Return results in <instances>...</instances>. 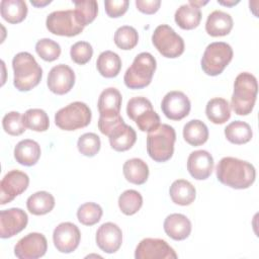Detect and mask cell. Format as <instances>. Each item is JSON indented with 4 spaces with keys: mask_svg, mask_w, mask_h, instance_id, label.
Instances as JSON below:
<instances>
[{
    "mask_svg": "<svg viewBox=\"0 0 259 259\" xmlns=\"http://www.w3.org/2000/svg\"><path fill=\"white\" fill-rule=\"evenodd\" d=\"M191 108L189 98L182 91H170L162 99L161 109L164 115L171 120H180L186 117Z\"/></svg>",
    "mask_w": 259,
    "mask_h": 259,
    "instance_id": "14",
    "label": "cell"
},
{
    "mask_svg": "<svg viewBox=\"0 0 259 259\" xmlns=\"http://www.w3.org/2000/svg\"><path fill=\"white\" fill-rule=\"evenodd\" d=\"M40 157V146L33 140H22L14 148V158L16 162L23 166H33Z\"/></svg>",
    "mask_w": 259,
    "mask_h": 259,
    "instance_id": "24",
    "label": "cell"
},
{
    "mask_svg": "<svg viewBox=\"0 0 259 259\" xmlns=\"http://www.w3.org/2000/svg\"><path fill=\"white\" fill-rule=\"evenodd\" d=\"M114 44L121 50L127 51L134 49L139 41V34L135 27L122 25L114 32Z\"/></svg>",
    "mask_w": 259,
    "mask_h": 259,
    "instance_id": "37",
    "label": "cell"
},
{
    "mask_svg": "<svg viewBox=\"0 0 259 259\" xmlns=\"http://www.w3.org/2000/svg\"><path fill=\"white\" fill-rule=\"evenodd\" d=\"M161 5L160 0H137L136 6L138 10L145 14H154L156 13Z\"/></svg>",
    "mask_w": 259,
    "mask_h": 259,
    "instance_id": "44",
    "label": "cell"
},
{
    "mask_svg": "<svg viewBox=\"0 0 259 259\" xmlns=\"http://www.w3.org/2000/svg\"><path fill=\"white\" fill-rule=\"evenodd\" d=\"M100 138L94 133H86L82 135L77 142L79 152L86 157H94L100 150Z\"/></svg>",
    "mask_w": 259,
    "mask_h": 259,
    "instance_id": "40",
    "label": "cell"
},
{
    "mask_svg": "<svg viewBox=\"0 0 259 259\" xmlns=\"http://www.w3.org/2000/svg\"><path fill=\"white\" fill-rule=\"evenodd\" d=\"M0 12L4 20L9 23H19L27 15V5L23 0H2Z\"/></svg>",
    "mask_w": 259,
    "mask_h": 259,
    "instance_id": "28",
    "label": "cell"
},
{
    "mask_svg": "<svg viewBox=\"0 0 259 259\" xmlns=\"http://www.w3.org/2000/svg\"><path fill=\"white\" fill-rule=\"evenodd\" d=\"M164 231L171 239L182 241L191 233V222L182 213H171L164 221Z\"/></svg>",
    "mask_w": 259,
    "mask_h": 259,
    "instance_id": "21",
    "label": "cell"
},
{
    "mask_svg": "<svg viewBox=\"0 0 259 259\" xmlns=\"http://www.w3.org/2000/svg\"><path fill=\"white\" fill-rule=\"evenodd\" d=\"M169 194L174 203L185 206L194 201L196 197V190L188 180L177 179L171 184Z\"/></svg>",
    "mask_w": 259,
    "mask_h": 259,
    "instance_id": "25",
    "label": "cell"
},
{
    "mask_svg": "<svg viewBox=\"0 0 259 259\" xmlns=\"http://www.w3.org/2000/svg\"><path fill=\"white\" fill-rule=\"evenodd\" d=\"M178 256L174 249L162 239L146 238L137 246L136 259H176Z\"/></svg>",
    "mask_w": 259,
    "mask_h": 259,
    "instance_id": "12",
    "label": "cell"
},
{
    "mask_svg": "<svg viewBox=\"0 0 259 259\" xmlns=\"http://www.w3.org/2000/svg\"><path fill=\"white\" fill-rule=\"evenodd\" d=\"M2 125L5 133L10 136H20L26 128L22 115L17 111H10L6 113L2 119Z\"/></svg>",
    "mask_w": 259,
    "mask_h": 259,
    "instance_id": "41",
    "label": "cell"
},
{
    "mask_svg": "<svg viewBox=\"0 0 259 259\" xmlns=\"http://www.w3.org/2000/svg\"><path fill=\"white\" fill-rule=\"evenodd\" d=\"M175 141V130L169 124L160 123L155 130L148 133L147 152L154 161L166 162L173 156Z\"/></svg>",
    "mask_w": 259,
    "mask_h": 259,
    "instance_id": "4",
    "label": "cell"
},
{
    "mask_svg": "<svg viewBox=\"0 0 259 259\" xmlns=\"http://www.w3.org/2000/svg\"><path fill=\"white\" fill-rule=\"evenodd\" d=\"M121 94L114 88L109 87L104 89L98 98L99 116H114L119 114L121 107Z\"/></svg>",
    "mask_w": 259,
    "mask_h": 259,
    "instance_id": "22",
    "label": "cell"
},
{
    "mask_svg": "<svg viewBox=\"0 0 259 259\" xmlns=\"http://www.w3.org/2000/svg\"><path fill=\"white\" fill-rule=\"evenodd\" d=\"M232 47L224 41L209 44L202 55L200 64L202 71L208 76H218L233 59Z\"/></svg>",
    "mask_w": 259,
    "mask_h": 259,
    "instance_id": "7",
    "label": "cell"
},
{
    "mask_svg": "<svg viewBox=\"0 0 259 259\" xmlns=\"http://www.w3.org/2000/svg\"><path fill=\"white\" fill-rule=\"evenodd\" d=\"M75 15L82 26L90 24L97 16L98 4L95 0H74Z\"/></svg>",
    "mask_w": 259,
    "mask_h": 259,
    "instance_id": "34",
    "label": "cell"
},
{
    "mask_svg": "<svg viewBox=\"0 0 259 259\" xmlns=\"http://www.w3.org/2000/svg\"><path fill=\"white\" fill-rule=\"evenodd\" d=\"M28 223L27 213L18 207L1 210L0 212V237L7 239L15 236L25 229Z\"/></svg>",
    "mask_w": 259,
    "mask_h": 259,
    "instance_id": "16",
    "label": "cell"
},
{
    "mask_svg": "<svg viewBox=\"0 0 259 259\" xmlns=\"http://www.w3.org/2000/svg\"><path fill=\"white\" fill-rule=\"evenodd\" d=\"M152 42L165 58H178L184 52L183 38L167 24H161L155 28L152 34Z\"/></svg>",
    "mask_w": 259,
    "mask_h": 259,
    "instance_id": "9",
    "label": "cell"
},
{
    "mask_svg": "<svg viewBox=\"0 0 259 259\" xmlns=\"http://www.w3.org/2000/svg\"><path fill=\"white\" fill-rule=\"evenodd\" d=\"M201 10L189 3L181 5L175 12L174 19L177 25L185 30H190L198 26L201 20Z\"/></svg>",
    "mask_w": 259,
    "mask_h": 259,
    "instance_id": "27",
    "label": "cell"
},
{
    "mask_svg": "<svg viewBox=\"0 0 259 259\" xmlns=\"http://www.w3.org/2000/svg\"><path fill=\"white\" fill-rule=\"evenodd\" d=\"M92 113L89 106L81 101H75L59 109L55 114V123L63 131H76L87 126Z\"/></svg>",
    "mask_w": 259,
    "mask_h": 259,
    "instance_id": "6",
    "label": "cell"
},
{
    "mask_svg": "<svg viewBox=\"0 0 259 259\" xmlns=\"http://www.w3.org/2000/svg\"><path fill=\"white\" fill-rule=\"evenodd\" d=\"M128 4L127 0H106L104 2L105 12L111 18L120 17L126 12Z\"/></svg>",
    "mask_w": 259,
    "mask_h": 259,
    "instance_id": "43",
    "label": "cell"
},
{
    "mask_svg": "<svg viewBox=\"0 0 259 259\" xmlns=\"http://www.w3.org/2000/svg\"><path fill=\"white\" fill-rule=\"evenodd\" d=\"M157 68L156 59L152 54H139L124 73L123 81L130 89H142L150 85Z\"/></svg>",
    "mask_w": 259,
    "mask_h": 259,
    "instance_id": "5",
    "label": "cell"
},
{
    "mask_svg": "<svg viewBox=\"0 0 259 259\" xmlns=\"http://www.w3.org/2000/svg\"><path fill=\"white\" fill-rule=\"evenodd\" d=\"M70 56L72 61L76 64L85 65L93 56L92 46L87 41H77L71 47Z\"/></svg>",
    "mask_w": 259,
    "mask_h": 259,
    "instance_id": "42",
    "label": "cell"
},
{
    "mask_svg": "<svg viewBox=\"0 0 259 259\" xmlns=\"http://www.w3.org/2000/svg\"><path fill=\"white\" fill-rule=\"evenodd\" d=\"M183 138L191 146H201L208 139V128L203 121L191 119L183 126Z\"/></svg>",
    "mask_w": 259,
    "mask_h": 259,
    "instance_id": "31",
    "label": "cell"
},
{
    "mask_svg": "<svg viewBox=\"0 0 259 259\" xmlns=\"http://www.w3.org/2000/svg\"><path fill=\"white\" fill-rule=\"evenodd\" d=\"M26 206L30 213L34 215H42L54 208L55 198L48 191H37L27 198Z\"/></svg>",
    "mask_w": 259,
    "mask_h": 259,
    "instance_id": "32",
    "label": "cell"
},
{
    "mask_svg": "<svg viewBox=\"0 0 259 259\" xmlns=\"http://www.w3.org/2000/svg\"><path fill=\"white\" fill-rule=\"evenodd\" d=\"M205 114L209 121L215 124H223L231 117L229 102L221 97L211 98L205 106Z\"/></svg>",
    "mask_w": 259,
    "mask_h": 259,
    "instance_id": "30",
    "label": "cell"
},
{
    "mask_svg": "<svg viewBox=\"0 0 259 259\" xmlns=\"http://www.w3.org/2000/svg\"><path fill=\"white\" fill-rule=\"evenodd\" d=\"M127 116L134 120L142 132H151L160 124V116L153 109L149 99L143 96L133 97L126 105Z\"/></svg>",
    "mask_w": 259,
    "mask_h": 259,
    "instance_id": "8",
    "label": "cell"
},
{
    "mask_svg": "<svg viewBox=\"0 0 259 259\" xmlns=\"http://www.w3.org/2000/svg\"><path fill=\"white\" fill-rule=\"evenodd\" d=\"M12 68L14 72L13 85L19 91H29L41 80L42 69L34 57L27 52H20L14 56Z\"/></svg>",
    "mask_w": 259,
    "mask_h": 259,
    "instance_id": "3",
    "label": "cell"
},
{
    "mask_svg": "<svg viewBox=\"0 0 259 259\" xmlns=\"http://www.w3.org/2000/svg\"><path fill=\"white\" fill-rule=\"evenodd\" d=\"M102 213L103 210L99 204L95 202H85L79 206L77 218L82 225L93 226L100 221Z\"/></svg>",
    "mask_w": 259,
    "mask_h": 259,
    "instance_id": "38",
    "label": "cell"
},
{
    "mask_svg": "<svg viewBox=\"0 0 259 259\" xmlns=\"http://www.w3.org/2000/svg\"><path fill=\"white\" fill-rule=\"evenodd\" d=\"M35 52L44 61L53 62L60 57L61 47L51 38H41L35 44Z\"/></svg>",
    "mask_w": 259,
    "mask_h": 259,
    "instance_id": "39",
    "label": "cell"
},
{
    "mask_svg": "<svg viewBox=\"0 0 259 259\" xmlns=\"http://www.w3.org/2000/svg\"><path fill=\"white\" fill-rule=\"evenodd\" d=\"M143 205V197L140 192L134 189L123 191L118 197V206L122 213L133 215L137 213Z\"/></svg>",
    "mask_w": 259,
    "mask_h": 259,
    "instance_id": "36",
    "label": "cell"
},
{
    "mask_svg": "<svg viewBox=\"0 0 259 259\" xmlns=\"http://www.w3.org/2000/svg\"><path fill=\"white\" fill-rule=\"evenodd\" d=\"M233 28L232 16L222 10H214L208 14L205 22V30L211 36H224Z\"/></svg>",
    "mask_w": 259,
    "mask_h": 259,
    "instance_id": "23",
    "label": "cell"
},
{
    "mask_svg": "<svg viewBox=\"0 0 259 259\" xmlns=\"http://www.w3.org/2000/svg\"><path fill=\"white\" fill-rule=\"evenodd\" d=\"M107 137L109 139L110 147L117 152L130 150L137 141V134L135 130L124 121L112 128Z\"/></svg>",
    "mask_w": 259,
    "mask_h": 259,
    "instance_id": "20",
    "label": "cell"
},
{
    "mask_svg": "<svg viewBox=\"0 0 259 259\" xmlns=\"http://www.w3.org/2000/svg\"><path fill=\"white\" fill-rule=\"evenodd\" d=\"M215 174L222 184L235 189L249 188L256 178V170L251 163L234 157L222 158Z\"/></svg>",
    "mask_w": 259,
    "mask_h": 259,
    "instance_id": "1",
    "label": "cell"
},
{
    "mask_svg": "<svg viewBox=\"0 0 259 259\" xmlns=\"http://www.w3.org/2000/svg\"><path fill=\"white\" fill-rule=\"evenodd\" d=\"M187 170L196 180L207 179L213 170V158L205 150H197L189 154Z\"/></svg>",
    "mask_w": 259,
    "mask_h": 259,
    "instance_id": "19",
    "label": "cell"
},
{
    "mask_svg": "<svg viewBox=\"0 0 259 259\" xmlns=\"http://www.w3.org/2000/svg\"><path fill=\"white\" fill-rule=\"evenodd\" d=\"M47 84L53 93L64 95L73 88L75 84V73L68 65L59 64L50 70Z\"/></svg>",
    "mask_w": 259,
    "mask_h": 259,
    "instance_id": "17",
    "label": "cell"
},
{
    "mask_svg": "<svg viewBox=\"0 0 259 259\" xmlns=\"http://www.w3.org/2000/svg\"><path fill=\"white\" fill-rule=\"evenodd\" d=\"M30 2H31V4H32L33 6H35V7H44V6L48 5V4H50L52 1H51V0H46V1H37V0H31Z\"/></svg>",
    "mask_w": 259,
    "mask_h": 259,
    "instance_id": "45",
    "label": "cell"
},
{
    "mask_svg": "<svg viewBox=\"0 0 259 259\" xmlns=\"http://www.w3.org/2000/svg\"><path fill=\"white\" fill-rule=\"evenodd\" d=\"M258 92L256 77L248 72L240 73L234 82L231 97V107L238 115H248L252 112Z\"/></svg>",
    "mask_w": 259,
    "mask_h": 259,
    "instance_id": "2",
    "label": "cell"
},
{
    "mask_svg": "<svg viewBox=\"0 0 259 259\" xmlns=\"http://www.w3.org/2000/svg\"><path fill=\"white\" fill-rule=\"evenodd\" d=\"M188 3H189V4H191V5H193V6H195V7H198V8H200L201 6L205 5V4L207 3V1H204V2H202V1H194V0H190Z\"/></svg>",
    "mask_w": 259,
    "mask_h": 259,
    "instance_id": "47",
    "label": "cell"
},
{
    "mask_svg": "<svg viewBox=\"0 0 259 259\" xmlns=\"http://www.w3.org/2000/svg\"><path fill=\"white\" fill-rule=\"evenodd\" d=\"M96 244L103 252L115 253L122 243V232L120 228L111 222L102 224L96 232Z\"/></svg>",
    "mask_w": 259,
    "mask_h": 259,
    "instance_id": "18",
    "label": "cell"
},
{
    "mask_svg": "<svg viewBox=\"0 0 259 259\" xmlns=\"http://www.w3.org/2000/svg\"><path fill=\"white\" fill-rule=\"evenodd\" d=\"M225 136L230 143L235 145H243L251 141L253 132L247 122L235 120L226 126Z\"/></svg>",
    "mask_w": 259,
    "mask_h": 259,
    "instance_id": "33",
    "label": "cell"
},
{
    "mask_svg": "<svg viewBox=\"0 0 259 259\" xmlns=\"http://www.w3.org/2000/svg\"><path fill=\"white\" fill-rule=\"evenodd\" d=\"M240 1L237 0V1H234V0H231V1H221V0H218V3L221 4V5H225V6H234L236 4H238Z\"/></svg>",
    "mask_w": 259,
    "mask_h": 259,
    "instance_id": "46",
    "label": "cell"
},
{
    "mask_svg": "<svg viewBox=\"0 0 259 259\" xmlns=\"http://www.w3.org/2000/svg\"><path fill=\"white\" fill-rule=\"evenodd\" d=\"M122 172L125 179L136 185L144 184L149 177V167L140 158L126 160L122 166Z\"/></svg>",
    "mask_w": 259,
    "mask_h": 259,
    "instance_id": "26",
    "label": "cell"
},
{
    "mask_svg": "<svg viewBox=\"0 0 259 259\" xmlns=\"http://www.w3.org/2000/svg\"><path fill=\"white\" fill-rule=\"evenodd\" d=\"M96 68L101 76L105 78H113L120 72L121 60L116 53L112 51H104L97 58Z\"/></svg>",
    "mask_w": 259,
    "mask_h": 259,
    "instance_id": "29",
    "label": "cell"
},
{
    "mask_svg": "<svg viewBox=\"0 0 259 259\" xmlns=\"http://www.w3.org/2000/svg\"><path fill=\"white\" fill-rule=\"evenodd\" d=\"M26 127L34 132H46L50 126V119L47 112L40 108L27 109L22 115Z\"/></svg>",
    "mask_w": 259,
    "mask_h": 259,
    "instance_id": "35",
    "label": "cell"
},
{
    "mask_svg": "<svg viewBox=\"0 0 259 259\" xmlns=\"http://www.w3.org/2000/svg\"><path fill=\"white\" fill-rule=\"evenodd\" d=\"M48 249V241L40 233H29L21 238L14 247V254L19 259L42 257Z\"/></svg>",
    "mask_w": 259,
    "mask_h": 259,
    "instance_id": "13",
    "label": "cell"
},
{
    "mask_svg": "<svg viewBox=\"0 0 259 259\" xmlns=\"http://www.w3.org/2000/svg\"><path fill=\"white\" fill-rule=\"evenodd\" d=\"M50 32L62 36H75L84 29L75 15L74 10H58L50 13L46 20Z\"/></svg>",
    "mask_w": 259,
    "mask_h": 259,
    "instance_id": "10",
    "label": "cell"
},
{
    "mask_svg": "<svg viewBox=\"0 0 259 259\" xmlns=\"http://www.w3.org/2000/svg\"><path fill=\"white\" fill-rule=\"evenodd\" d=\"M28 184L29 177L26 173L19 170L7 172L0 183V204L4 205L12 201L27 189Z\"/></svg>",
    "mask_w": 259,
    "mask_h": 259,
    "instance_id": "11",
    "label": "cell"
},
{
    "mask_svg": "<svg viewBox=\"0 0 259 259\" xmlns=\"http://www.w3.org/2000/svg\"><path fill=\"white\" fill-rule=\"evenodd\" d=\"M81 233L76 225L70 222L59 224L53 233V241L57 250L61 253H72L80 243Z\"/></svg>",
    "mask_w": 259,
    "mask_h": 259,
    "instance_id": "15",
    "label": "cell"
}]
</instances>
